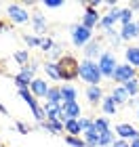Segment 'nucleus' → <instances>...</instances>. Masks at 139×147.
<instances>
[{"label": "nucleus", "instance_id": "58836bf2", "mask_svg": "<svg viewBox=\"0 0 139 147\" xmlns=\"http://www.w3.org/2000/svg\"><path fill=\"white\" fill-rule=\"evenodd\" d=\"M103 2L101 0H91V2H87V9H97V6H101Z\"/></svg>", "mask_w": 139, "mask_h": 147}, {"label": "nucleus", "instance_id": "f704fd0d", "mask_svg": "<svg viewBox=\"0 0 139 147\" xmlns=\"http://www.w3.org/2000/svg\"><path fill=\"white\" fill-rule=\"evenodd\" d=\"M40 49H42L44 53H53V49H55V42H53V38H42Z\"/></svg>", "mask_w": 139, "mask_h": 147}, {"label": "nucleus", "instance_id": "72a5a7b5", "mask_svg": "<svg viewBox=\"0 0 139 147\" xmlns=\"http://www.w3.org/2000/svg\"><path fill=\"white\" fill-rule=\"evenodd\" d=\"M28 59H30L28 51H15V61H17V63H21V65H28Z\"/></svg>", "mask_w": 139, "mask_h": 147}, {"label": "nucleus", "instance_id": "b1692460", "mask_svg": "<svg viewBox=\"0 0 139 147\" xmlns=\"http://www.w3.org/2000/svg\"><path fill=\"white\" fill-rule=\"evenodd\" d=\"M61 97H63V103H76V88L70 84L61 86Z\"/></svg>", "mask_w": 139, "mask_h": 147}, {"label": "nucleus", "instance_id": "393cba45", "mask_svg": "<svg viewBox=\"0 0 139 147\" xmlns=\"http://www.w3.org/2000/svg\"><path fill=\"white\" fill-rule=\"evenodd\" d=\"M44 113H46V120H59V116H61V105L46 103L44 105Z\"/></svg>", "mask_w": 139, "mask_h": 147}, {"label": "nucleus", "instance_id": "1a4fd4ad", "mask_svg": "<svg viewBox=\"0 0 139 147\" xmlns=\"http://www.w3.org/2000/svg\"><path fill=\"white\" fill-rule=\"evenodd\" d=\"M78 116H80V105L78 103H61V116H59V120L63 124L68 120H78Z\"/></svg>", "mask_w": 139, "mask_h": 147}, {"label": "nucleus", "instance_id": "c756f323", "mask_svg": "<svg viewBox=\"0 0 139 147\" xmlns=\"http://www.w3.org/2000/svg\"><path fill=\"white\" fill-rule=\"evenodd\" d=\"M23 42L30 46H40L42 44V38H38V36H32V34H23Z\"/></svg>", "mask_w": 139, "mask_h": 147}, {"label": "nucleus", "instance_id": "6ab92c4d", "mask_svg": "<svg viewBox=\"0 0 139 147\" xmlns=\"http://www.w3.org/2000/svg\"><path fill=\"white\" fill-rule=\"evenodd\" d=\"M40 126H42L44 130L53 132V135H57V132L65 130V126H63V122H61V120H46V122H42Z\"/></svg>", "mask_w": 139, "mask_h": 147}, {"label": "nucleus", "instance_id": "39448f33", "mask_svg": "<svg viewBox=\"0 0 139 147\" xmlns=\"http://www.w3.org/2000/svg\"><path fill=\"white\" fill-rule=\"evenodd\" d=\"M91 36H93V30L84 28L82 23L72 25V42H74L76 46H87L91 42Z\"/></svg>", "mask_w": 139, "mask_h": 147}, {"label": "nucleus", "instance_id": "4c0bfd02", "mask_svg": "<svg viewBox=\"0 0 139 147\" xmlns=\"http://www.w3.org/2000/svg\"><path fill=\"white\" fill-rule=\"evenodd\" d=\"M112 147H131V143L124 141V139H116V141L112 143Z\"/></svg>", "mask_w": 139, "mask_h": 147}, {"label": "nucleus", "instance_id": "e433bc0d", "mask_svg": "<svg viewBox=\"0 0 139 147\" xmlns=\"http://www.w3.org/2000/svg\"><path fill=\"white\" fill-rule=\"evenodd\" d=\"M15 126H17V130L21 132V135H28V132H30V126L23 124V122H15Z\"/></svg>", "mask_w": 139, "mask_h": 147}, {"label": "nucleus", "instance_id": "aec40b11", "mask_svg": "<svg viewBox=\"0 0 139 147\" xmlns=\"http://www.w3.org/2000/svg\"><path fill=\"white\" fill-rule=\"evenodd\" d=\"M101 109L108 113V116H116V109H118V105L114 101V97H103V101H101Z\"/></svg>", "mask_w": 139, "mask_h": 147}, {"label": "nucleus", "instance_id": "a19ab883", "mask_svg": "<svg viewBox=\"0 0 139 147\" xmlns=\"http://www.w3.org/2000/svg\"><path fill=\"white\" fill-rule=\"evenodd\" d=\"M131 147H139V139L137 141H131Z\"/></svg>", "mask_w": 139, "mask_h": 147}, {"label": "nucleus", "instance_id": "20e7f679", "mask_svg": "<svg viewBox=\"0 0 139 147\" xmlns=\"http://www.w3.org/2000/svg\"><path fill=\"white\" fill-rule=\"evenodd\" d=\"M99 69H101V74H103V76H114V71H116V67H118V65H120V63H118L116 61V55H114V53H101V57H99Z\"/></svg>", "mask_w": 139, "mask_h": 147}, {"label": "nucleus", "instance_id": "a211bd4d", "mask_svg": "<svg viewBox=\"0 0 139 147\" xmlns=\"http://www.w3.org/2000/svg\"><path fill=\"white\" fill-rule=\"evenodd\" d=\"M124 55H127V63L137 69L139 67V46H129V49L124 51Z\"/></svg>", "mask_w": 139, "mask_h": 147}, {"label": "nucleus", "instance_id": "f3484780", "mask_svg": "<svg viewBox=\"0 0 139 147\" xmlns=\"http://www.w3.org/2000/svg\"><path fill=\"white\" fill-rule=\"evenodd\" d=\"M87 99H89V103H93V105H97L99 101H103L101 86H89V88H87Z\"/></svg>", "mask_w": 139, "mask_h": 147}, {"label": "nucleus", "instance_id": "4be33fe9", "mask_svg": "<svg viewBox=\"0 0 139 147\" xmlns=\"http://www.w3.org/2000/svg\"><path fill=\"white\" fill-rule=\"evenodd\" d=\"M32 23H34V32H38V34H44L46 32V21H44L42 13H34L32 15Z\"/></svg>", "mask_w": 139, "mask_h": 147}, {"label": "nucleus", "instance_id": "37998d69", "mask_svg": "<svg viewBox=\"0 0 139 147\" xmlns=\"http://www.w3.org/2000/svg\"><path fill=\"white\" fill-rule=\"evenodd\" d=\"M0 30H4V23H2V21H0Z\"/></svg>", "mask_w": 139, "mask_h": 147}, {"label": "nucleus", "instance_id": "2eb2a0df", "mask_svg": "<svg viewBox=\"0 0 139 147\" xmlns=\"http://www.w3.org/2000/svg\"><path fill=\"white\" fill-rule=\"evenodd\" d=\"M82 135H84V141H87V147H99V132L95 128V124L89 126Z\"/></svg>", "mask_w": 139, "mask_h": 147}, {"label": "nucleus", "instance_id": "f03ea898", "mask_svg": "<svg viewBox=\"0 0 139 147\" xmlns=\"http://www.w3.org/2000/svg\"><path fill=\"white\" fill-rule=\"evenodd\" d=\"M80 78L84 82H89V86H99V82L103 78L101 69H99V63L91 61V59H84L80 63Z\"/></svg>", "mask_w": 139, "mask_h": 147}, {"label": "nucleus", "instance_id": "f8f14e48", "mask_svg": "<svg viewBox=\"0 0 139 147\" xmlns=\"http://www.w3.org/2000/svg\"><path fill=\"white\" fill-rule=\"evenodd\" d=\"M112 97H114V101H116L118 107H120V105H127V103L131 101V95L127 92V88H124V86H114Z\"/></svg>", "mask_w": 139, "mask_h": 147}, {"label": "nucleus", "instance_id": "9b49d317", "mask_svg": "<svg viewBox=\"0 0 139 147\" xmlns=\"http://www.w3.org/2000/svg\"><path fill=\"white\" fill-rule=\"evenodd\" d=\"M99 23H101V17H99V13L95 9H87V11H84V15H82V25H84V28L93 30Z\"/></svg>", "mask_w": 139, "mask_h": 147}, {"label": "nucleus", "instance_id": "0eeeda50", "mask_svg": "<svg viewBox=\"0 0 139 147\" xmlns=\"http://www.w3.org/2000/svg\"><path fill=\"white\" fill-rule=\"evenodd\" d=\"M120 9L118 6H114V9H110V13H105V15L101 17V23H99V28H101L103 32H108V30H114V23L116 21H120Z\"/></svg>", "mask_w": 139, "mask_h": 147}, {"label": "nucleus", "instance_id": "79ce46f5", "mask_svg": "<svg viewBox=\"0 0 139 147\" xmlns=\"http://www.w3.org/2000/svg\"><path fill=\"white\" fill-rule=\"evenodd\" d=\"M0 113H6V109H4V105L0 103Z\"/></svg>", "mask_w": 139, "mask_h": 147}, {"label": "nucleus", "instance_id": "9d476101", "mask_svg": "<svg viewBox=\"0 0 139 147\" xmlns=\"http://www.w3.org/2000/svg\"><path fill=\"white\" fill-rule=\"evenodd\" d=\"M116 135L124 139V141H137L139 139V130L135 128V126H131V124H116Z\"/></svg>", "mask_w": 139, "mask_h": 147}, {"label": "nucleus", "instance_id": "dca6fc26", "mask_svg": "<svg viewBox=\"0 0 139 147\" xmlns=\"http://www.w3.org/2000/svg\"><path fill=\"white\" fill-rule=\"evenodd\" d=\"M99 51H101V42H99V40H91V42L84 46V57L93 61L95 57H101V55H99Z\"/></svg>", "mask_w": 139, "mask_h": 147}, {"label": "nucleus", "instance_id": "7c9ffc66", "mask_svg": "<svg viewBox=\"0 0 139 147\" xmlns=\"http://www.w3.org/2000/svg\"><path fill=\"white\" fill-rule=\"evenodd\" d=\"M93 124H95V128H97L99 135H101V132H105V130H110V124H108V120H105V118H97V120H93Z\"/></svg>", "mask_w": 139, "mask_h": 147}, {"label": "nucleus", "instance_id": "412c9836", "mask_svg": "<svg viewBox=\"0 0 139 147\" xmlns=\"http://www.w3.org/2000/svg\"><path fill=\"white\" fill-rule=\"evenodd\" d=\"M65 126V132H68L70 137H78L82 132V126H80V120H68V122L63 124Z\"/></svg>", "mask_w": 139, "mask_h": 147}, {"label": "nucleus", "instance_id": "6e6552de", "mask_svg": "<svg viewBox=\"0 0 139 147\" xmlns=\"http://www.w3.org/2000/svg\"><path fill=\"white\" fill-rule=\"evenodd\" d=\"M6 15H9V19L13 23H28L30 21V13L25 9H21V6H15V4H11L6 9Z\"/></svg>", "mask_w": 139, "mask_h": 147}, {"label": "nucleus", "instance_id": "f257e3e1", "mask_svg": "<svg viewBox=\"0 0 139 147\" xmlns=\"http://www.w3.org/2000/svg\"><path fill=\"white\" fill-rule=\"evenodd\" d=\"M57 69H59V78L65 82H72L80 76V63L74 55H63L57 61Z\"/></svg>", "mask_w": 139, "mask_h": 147}, {"label": "nucleus", "instance_id": "a878e982", "mask_svg": "<svg viewBox=\"0 0 139 147\" xmlns=\"http://www.w3.org/2000/svg\"><path fill=\"white\" fill-rule=\"evenodd\" d=\"M124 88H127V92L131 95V99H133L137 92H139V78H133V80H129V82H124L122 84Z\"/></svg>", "mask_w": 139, "mask_h": 147}, {"label": "nucleus", "instance_id": "2f4dec72", "mask_svg": "<svg viewBox=\"0 0 139 147\" xmlns=\"http://www.w3.org/2000/svg\"><path fill=\"white\" fill-rule=\"evenodd\" d=\"M120 23L122 25L133 23V11H131V9H122V13H120Z\"/></svg>", "mask_w": 139, "mask_h": 147}, {"label": "nucleus", "instance_id": "c9c22d12", "mask_svg": "<svg viewBox=\"0 0 139 147\" xmlns=\"http://www.w3.org/2000/svg\"><path fill=\"white\" fill-rule=\"evenodd\" d=\"M42 4L46 6V9H59V6H61L63 2H61V0H44Z\"/></svg>", "mask_w": 139, "mask_h": 147}, {"label": "nucleus", "instance_id": "ddd939ff", "mask_svg": "<svg viewBox=\"0 0 139 147\" xmlns=\"http://www.w3.org/2000/svg\"><path fill=\"white\" fill-rule=\"evenodd\" d=\"M30 90H32V95H34V97H46V95H49V84H46L44 80H40V78H34Z\"/></svg>", "mask_w": 139, "mask_h": 147}, {"label": "nucleus", "instance_id": "423d86ee", "mask_svg": "<svg viewBox=\"0 0 139 147\" xmlns=\"http://www.w3.org/2000/svg\"><path fill=\"white\" fill-rule=\"evenodd\" d=\"M135 74H137V69L133 67V65L122 63V65H118V67H116V71H114V76H112V80H114V82L124 84V82H129V80H133V78H135Z\"/></svg>", "mask_w": 139, "mask_h": 147}, {"label": "nucleus", "instance_id": "cd10ccee", "mask_svg": "<svg viewBox=\"0 0 139 147\" xmlns=\"http://www.w3.org/2000/svg\"><path fill=\"white\" fill-rule=\"evenodd\" d=\"M19 95H21V99H23V101H25V103L30 105L32 109H34L36 105H38V101L34 99V95H32V92H30V88H23V90H19Z\"/></svg>", "mask_w": 139, "mask_h": 147}, {"label": "nucleus", "instance_id": "4468645a", "mask_svg": "<svg viewBox=\"0 0 139 147\" xmlns=\"http://www.w3.org/2000/svg\"><path fill=\"white\" fill-rule=\"evenodd\" d=\"M139 36V23L133 21V23H129V25H122V30H120V38L122 40H133Z\"/></svg>", "mask_w": 139, "mask_h": 147}, {"label": "nucleus", "instance_id": "bb28decb", "mask_svg": "<svg viewBox=\"0 0 139 147\" xmlns=\"http://www.w3.org/2000/svg\"><path fill=\"white\" fill-rule=\"evenodd\" d=\"M116 139H114V132L112 130H105V132H101L99 135V147H105V145H112Z\"/></svg>", "mask_w": 139, "mask_h": 147}, {"label": "nucleus", "instance_id": "c03bdc74", "mask_svg": "<svg viewBox=\"0 0 139 147\" xmlns=\"http://www.w3.org/2000/svg\"><path fill=\"white\" fill-rule=\"evenodd\" d=\"M137 118H139V109H137Z\"/></svg>", "mask_w": 139, "mask_h": 147}, {"label": "nucleus", "instance_id": "7ed1b4c3", "mask_svg": "<svg viewBox=\"0 0 139 147\" xmlns=\"http://www.w3.org/2000/svg\"><path fill=\"white\" fill-rule=\"evenodd\" d=\"M36 69H38L36 63H28V65H23V67H21V71L15 76V84H17L19 90L30 88V86H32V82H34V71Z\"/></svg>", "mask_w": 139, "mask_h": 147}, {"label": "nucleus", "instance_id": "c85d7f7f", "mask_svg": "<svg viewBox=\"0 0 139 147\" xmlns=\"http://www.w3.org/2000/svg\"><path fill=\"white\" fill-rule=\"evenodd\" d=\"M44 71L49 74V76H51L53 80H61V78H59V69H57V63H53V61L44 63Z\"/></svg>", "mask_w": 139, "mask_h": 147}, {"label": "nucleus", "instance_id": "473e14b6", "mask_svg": "<svg viewBox=\"0 0 139 147\" xmlns=\"http://www.w3.org/2000/svg\"><path fill=\"white\" fill-rule=\"evenodd\" d=\"M65 143L68 145H72V147H87V141L84 139H78V137H65Z\"/></svg>", "mask_w": 139, "mask_h": 147}, {"label": "nucleus", "instance_id": "ea45409f", "mask_svg": "<svg viewBox=\"0 0 139 147\" xmlns=\"http://www.w3.org/2000/svg\"><path fill=\"white\" fill-rule=\"evenodd\" d=\"M129 9H131V11H139V2H131Z\"/></svg>", "mask_w": 139, "mask_h": 147}, {"label": "nucleus", "instance_id": "5701e85b", "mask_svg": "<svg viewBox=\"0 0 139 147\" xmlns=\"http://www.w3.org/2000/svg\"><path fill=\"white\" fill-rule=\"evenodd\" d=\"M46 103H53V105H61V103H63L61 88H57V86L49 88V95H46Z\"/></svg>", "mask_w": 139, "mask_h": 147}]
</instances>
